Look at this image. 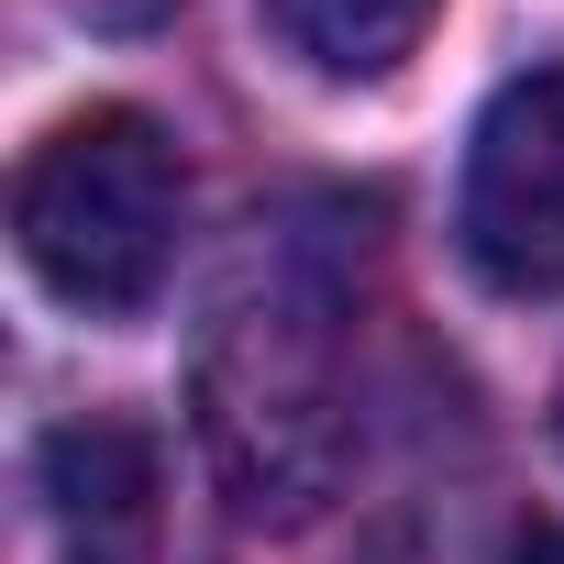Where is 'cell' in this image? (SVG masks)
Instances as JSON below:
<instances>
[{
    "mask_svg": "<svg viewBox=\"0 0 564 564\" xmlns=\"http://www.w3.org/2000/svg\"><path fill=\"white\" fill-rule=\"evenodd\" d=\"M553 443H564V388H553Z\"/></svg>",
    "mask_w": 564,
    "mask_h": 564,
    "instance_id": "ba28073f",
    "label": "cell"
},
{
    "mask_svg": "<svg viewBox=\"0 0 564 564\" xmlns=\"http://www.w3.org/2000/svg\"><path fill=\"white\" fill-rule=\"evenodd\" d=\"M454 243L498 300H564V67H531L476 111Z\"/></svg>",
    "mask_w": 564,
    "mask_h": 564,
    "instance_id": "3957f363",
    "label": "cell"
},
{
    "mask_svg": "<svg viewBox=\"0 0 564 564\" xmlns=\"http://www.w3.org/2000/svg\"><path fill=\"white\" fill-rule=\"evenodd\" d=\"M78 12H100V23H144V12H166V0H78Z\"/></svg>",
    "mask_w": 564,
    "mask_h": 564,
    "instance_id": "52a82bcc",
    "label": "cell"
},
{
    "mask_svg": "<svg viewBox=\"0 0 564 564\" xmlns=\"http://www.w3.org/2000/svg\"><path fill=\"white\" fill-rule=\"evenodd\" d=\"M432 23H443V0H265V34L289 45L311 78H333V89L399 78Z\"/></svg>",
    "mask_w": 564,
    "mask_h": 564,
    "instance_id": "5b68a950",
    "label": "cell"
},
{
    "mask_svg": "<svg viewBox=\"0 0 564 564\" xmlns=\"http://www.w3.org/2000/svg\"><path fill=\"white\" fill-rule=\"evenodd\" d=\"M199 443L243 520H311L355 454V243L289 199L243 232L199 322Z\"/></svg>",
    "mask_w": 564,
    "mask_h": 564,
    "instance_id": "6da1fadb",
    "label": "cell"
},
{
    "mask_svg": "<svg viewBox=\"0 0 564 564\" xmlns=\"http://www.w3.org/2000/svg\"><path fill=\"white\" fill-rule=\"evenodd\" d=\"M45 509L67 531V564H155V454L122 421H67L45 443Z\"/></svg>",
    "mask_w": 564,
    "mask_h": 564,
    "instance_id": "277c9868",
    "label": "cell"
},
{
    "mask_svg": "<svg viewBox=\"0 0 564 564\" xmlns=\"http://www.w3.org/2000/svg\"><path fill=\"white\" fill-rule=\"evenodd\" d=\"M509 564H564V520H520L509 531Z\"/></svg>",
    "mask_w": 564,
    "mask_h": 564,
    "instance_id": "8992f818",
    "label": "cell"
},
{
    "mask_svg": "<svg viewBox=\"0 0 564 564\" xmlns=\"http://www.w3.org/2000/svg\"><path fill=\"white\" fill-rule=\"evenodd\" d=\"M188 232V166L177 133L133 100H100L78 122H56L23 177H12V243L45 276V300L89 311V322H133L155 311L166 265Z\"/></svg>",
    "mask_w": 564,
    "mask_h": 564,
    "instance_id": "7a4b0ae2",
    "label": "cell"
}]
</instances>
